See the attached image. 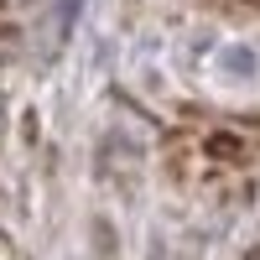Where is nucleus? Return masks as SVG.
Returning <instances> with one entry per match:
<instances>
[{
    "label": "nucleus",
    "mask_w": 260,
    "mask_h": 260,
    "mask_svg": "<svg viewBox=\"0 0 260 260\" xmlns=\"http://www.w3.org/2000/svg\"><path fill=\"white\" fill-rule=\"evenodd\" d=\"M0 260H11V255H6V234H0Z\"/></svg>",
    "instance_id": "1"
}]
</instances>
